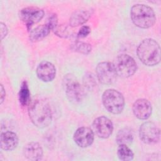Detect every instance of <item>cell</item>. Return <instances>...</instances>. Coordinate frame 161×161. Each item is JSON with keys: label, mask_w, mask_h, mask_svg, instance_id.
Masks as SVG:
<instances>
[{"label": "cell", "mask_w": 161, "mask_h": 161, "mask_svg": "<svg viewBox=\"0 0 161 161\" xmlns=\"http://www.w3.org/2000/svg\"><path fill=\"white\" fill-rule=\"evenodd\" d=\"M63 86L69 100L74 103L80 102L84 97V89L72 74H67L63 80Z\"/></svg>", "instance_id": "cell-5"}, {"label": "cell", "mask_w": 161, "mask_h": 161, "mask_svg": "<svg viewBox=\"0 0 161 161\" xmlns=\"http://www.w3.org/2000/svg\"><path fill=\"white\" fill-rule=\"evenodd\" d=\"M133 140V131L127 128H123L117 133L116 141L118 145H128Z\"/></svg>", "instance_id": "cell-18"}, {"label": "cell", "mask_w": 161, "mask_h": 161, "mask_svg": "<svg viewBox=\"0 0 161 161\" xmlns=\"http://www.w3.org/2000/svg\"><path fill=\"white\" fill-rule=\"evenodd\" d=\"M113 64L117 75L124 78L132 76L137 69V65L135 59L127 54L119 55Z\"/></svg>", "instance_id": "cell-6"}, {"label": "cell", "mask_w": 161, "mask_h": 161, "mask_svg": "<svg viewBox=\"0 0 161 161\" xmlns=\"http://www.w3.org/2000/svg\"><path fill=\"white\" fill-rule=\"evenodd\" d=\"M75 143L80 147L86 148L91 145L94 138L93 131L88 127H80L76 130L73 136Z\"/></svg>", "instance_id": "cell-11"}, {"label": "cell", "mask_w": 161, "mask_h": 161, "mask_svg": "<svg viewBox=\"0 0 161 161\" xmlns=\"http://www.w3.org/2000/svg\"><path fill=\"white\" fill-rule=\"evenodd\" d=\"M23 155L30 160L36 161L42 158L43 152L41 145L35 142H29L23 147Z\"/></svg>", "instance_id": "cell-14"}, {"label": "cell", "mask_w": 161, "mask_h": 161, "mask_svg": "<svg viewBox=\"0 0 161 161\" xmlns=\"http://www.w3.org/2000/svg\"><path fill=\"white\" fill-rule=\"evenodd\" d=\"M0 26H1V40H3L7 35L8 33V29L6 26V25L3 23V22H1V24H0Z\"/></svg>", "instance_id": "cell-25"}, {"label": "cell", "mask_w": 161, "mask_h": 161, "mask_svg": "<svg viewBox=\"0 0 161 161\" xmlns=\"http://www.w3.org/2000/svg\"><path fill=\"white\" fill-rule=\"evenodd\" d=\"M83 82H84V87L89 89H92L96 84V79L93 76V75L91 74H88L84 75Z\"/></svg>", "instance_id": "cell-23"}, {"label": "cell", "mask_w": 161, "mask_h": 161, "mask_svg": "<svg viewBox=\"0 0 161 161\" xmlns=\"http://www.w3.org/2000/svg\"><path fill=\"white\" fill-rule=\"evenodd\" d=\"M92 13L86 9H80L75 10L70 15L69 24L71 27H76L84 24L90 18Z\"/></svg>", "instance_id": "cell-16"}, {"label": "cell", "mask_w": 161, "mask_h": 161, "mask_svg": "<svg viewBox=\"0 0 161 161\" xmlns=\"http://www.w3.org/2000/svg\"><path fill=\"white\" fill-rule=\"evenodd\" d=\"M117 155L119 160L123 161H130L133 160L134 154L127 145H119L117 150Z\"/></svg>", "instance_id": "cell-20"}, {"label": "cell", "mask_w": 161, "mask_h": 161, "mask_svg": "<svg viewBox=\"0 0 161 161\" xmlns=\"http://www.w3.org/2000/svg\"><path fill=\"white\" fill-rule=\"evenodd\" d=\"M28 115L33 124L44 128L49 126L52 119V112L49 104L44 99H36L28 106Z\"/></svg>", "instance_id": "cell-1"}, {"label": "cell", "mask_w": 161, "mask_h": 161, "mask_svg": "<svg viewBox=\"0 0 161 161\" xmlns=\"http://www.w3.org/2000/svg\"><path fill=\"white\" fill-rule=\"evenodd\" d=\"M53 31L57 36L60 38H68L72 34L70 28L66 25H57L53 29Z\"/></svg>", "instance_id": "cell-22"}, {"label": "cell", "mask_w": 161, "mask_h": 161, "mask_svg": "<svg viewBox=\"0 0 161 161\" xmlns=\"http://www.w3.org/2000/svg\"><path fill=\"white\" fill-rule=\"evenodd\" d=\"M160 129L153 122H145L140 127V138L146 144L153 145L157 143L160 140Z\"/></svg>", "instance_id": "cell-8"}, {"label": "cell", "mask_w": 161, "mask_h": 161, "mask_svg": "<svg viewBox=\"0 0 161 161\" xmlns=\"http://www.w3.org/2000/svg\"><path fill=\"white\" fill-rule=\"evenodd\" d=\"M133 113L134 115L140 119H148L152 111V107L150 102L146 99H138L133 104Z\"/></svg>", "instance_id": "cell-12"}, {"label": "cell", "mask_w": 161, "mask_h": 161, "mask_svg": "<svg viewBox=\"0 0 161 161\" xmlns=\"http://www.w3.org/2000/svg\"><path fill=\"white\" fill-rule=\"evenodd\" d=\"M130 17L135 26L144 29L153 26L156 21L153 9L143 4H137L131 7Z\"/></svg>", "instance_id": "cell-3"}, {"label": "cell", "mask_w": 161, "mask_h": 161, "mask_svg": "<svg viewBox=\"0 0 161 161\" xmlns=\"http://www.w3.org/2000/svg\"><path fill=\"white\" fill-rule=\"evenodd\" d=\"M70 47L72 50L84 55L89 54L92 50V47L90 44L82 42H74L71 44Z\"/></svg>", "instance_id": "cell-21"}, {"label": "cell", "mask_w": 161, "mask_h": 161, "mask_svg": "<svg viewBox=\"0 0 161 161\" xmlns=\"http://www.w3.org/2000/svg\"><path fill=\"white\" fill-rule=\"evenodd\" d=\"M18 99L20 104L22 106H29L31 103L30 101V92L28 85L26 81H23L21 86L18 93Z\"/></svg>", "instance_id": "cell-19"}, {"label": "cell", "mask_w": 161, "mask_h": 161, "mask_svg": "<svg viewBox=\"0 0 161 161\" xmlns=\"http://www.w3.org/2000/svg\"><path fill=\"white\" fill-rule=\"evenodd\" d=\"M96 72L99 82L106 85L114 82L118 75L113 63L109 62L99 63L96 67Z\"/></svg>", "instance_id": "cell-7"}, {"label": "cell", "mask_w": 161, "mask_h": 161, "mask_svg": "<svg viewBox=\"0 0 161 161\" xmlns=\"http://www.w3.org/2000/svg\"><path fill=\"white\" fill-rule=\"evenodd\" d=\"M52 30V28L48 23L42 25L36 26L30 31L29 38L31 42H36L43 40L45 38Z\"/></svg>", "instance_id": "cell-17"}, {"label": "cell", "mask_w": 161, "mask_h": 161, "mask_svg": "<svg viewBox=\"0 0 161 161\" xmlns=\"http://www.w3.org/2000/svg\"><path fill=\"white\" fill-rule=\"evenodd\" d=\"M36 72L39 79L45 82L52 81L56 75V69L54 65L48 61L40 63Z\"/></svg>", "instance_id": "cell-13"}, {"label": "cell", "mask_w": 161, "mask_h": 161, "mask_svg": "<svg viewBox=\"0 0 161 161\" xmlns=\"http://www.w3.org/2000/svg\"><path fill=\"white\" fill-rule=\"evenodd\" d=\"M18 145V137L15 133L10 131L1 133L0 138L1 149L6 151H11L15 149Z\"/></svg>", "instance_id": "cell-15"}, {"label": "cell", "mask_w": 161, "mask_h": 161, "mask_svg": "<svg viewBox=\"0 0 161 161\" xmlns=\"http://www.w3.org/2000/svg\"><path fill=\"white\" fill-rule=\"evenodd\" d=\"M137 55L141 62L147 66H154L160 61V48L152 38L142 40L137 47Z\"/></svg>", "instance_id": "cell-2"}, {"label": "cell", "mask_w": 161, "mask_h": 161, "mask_svg": "<svg viewBox=\"0 0 161 161\" xmlns=\"http://www.w3.org/2000/svg\"><path fill=\"white\" fill-rule=\"evenodd\" d=\"M0 87H1V100H0V104H1L3 103V101H4V99H5L6 92H5V89H4L3 84H1Z\"/></svg>", "instance_id": "cell-26"}, {"label": "cell", "mask_w": 161, "mask_h": 161, "mask_svg": "<svg viewBox=\"0 0 161 161\" xmlns=\"http://www.w3.org/2000/svg\"><path fill=\"white\" fill-rule=\"evenodd\" d=\"M102 101L106 109L114 114L121 113L125 107L124 97L116 89L106 90L103 94Z\"/></svg>", "instance_id": "cell-4"}, {"label": "cell", "mask_w": 161, "mask_h": 161, "mask_svg": "<svg viewBox=\"0 0 161 161\" xmlns=\"http://www.w3.org/2000/svg\"><path fill=\"white\" fill-rule=\"evenodd\" d=\"M91 33V28L88 26H82L79 30L77 36L79 38H85Z\"/></svg>", "instance_id": "cell-24"}, {"label": "cell", "mask_w": 161, "mask_h": 161, "mask_svg": "<svg viewBox=\"0 0 161 161\" xmlns=\"http://www.w3.org/2000/svg\"><path fill=\"white\" fill-rule=\"evenodd\" d=\"M43 16V10L33 6L24 8L19 13V19L25 23L28 30H31V26L38 23Z\"/></svg>", "instance_id": "cell-9"}, {"label": "cell", "mask_w": 161, "mask_h": 161, "mask_svg": "<svg viewBox=\"0 0 161 161\" xmlns=\"http://www.w3.org/2000/svg\"><path fill=\"white\" fill-rule=\"evenodd\" d=\"M95 134L99 138L106 139L109 138L113 131V124L107 117L101 116L96 118L92 123Z\"/></svg>", "instance_id": "cell-10"}]
</instances>
